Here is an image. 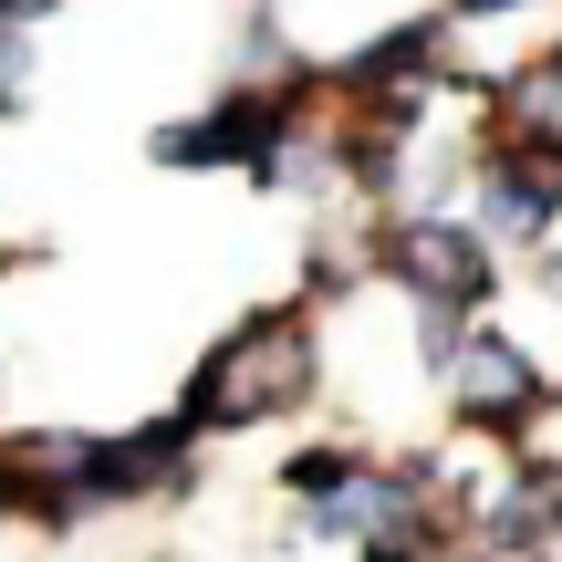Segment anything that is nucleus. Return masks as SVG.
Returning <instances> with one entry per match:
<instances>
[{"instance_id": "nucleus-1", "label": "nucleus", "mask_w": 562, "mask_h": 562, "mask_svg": "<svg viewBox=\"0 0 562 562\" xmlns=\"http://www.w3.org/2000/svg\"><path fill=\"white\" fill-rule=\"evenodd\" d=\"M302 396H313V323L302 313H261V323H240V334L199 364V385H188L178 417L229 438V427H261V417H281V406H302Z\"/></svg>"}, {"instance_id": "nucleus-2", "label": "nucleus", "mask_w": 562, "mask_h": 562, "mask_svg": "<svg viewBox=\"0 0 562 562\" xmlns=\"http://www.w3.org/2000/svg\"><path fill=\"white\" fill-rule=\"evenodd\" d=\"M302 125V94H271V83H240V94H220L199 125H167L157 136V167H250V178L271 188L281 146H292Z\"/></svg>"}, {"instance_id": "nucleus-3", "label": "nucleus", "mask_w": 562, "mask_h": 562, "mask_svg": "<svg viewBox=\"0 0 562 562\" xmlns=\"http://www.w3.org/2000/svg\"><path fill=\"white\" fill-rule=\"evenodd\" d=\"M375 261H385V281L396 292H417L427 313H469V302H490V240L469 220H396L375 240Z\"/></svg>"}, {"instance_id": "nucleus-4", "label": "nucleus", "mask_w": 562, "mask_h": 562, "mask_svg": "<svg viewBox=\"0 0 562 562\" xmlns=\"http://www.w3.org/2000/svg\"><path fill=\"white\" fill-rule=\"evenodd\" d=\"M438 375H448V396H459V417L490 427V438H521V417L542 406V364L510 334H459V323H448L438 334Z\"/></svg>"}, {"instance_id": "nucleus-5", "label": "nucleus", "mask_w": 562, "mask_h": 562, "mask_svg": "<svg viewBox=\"0 0 562 562\" xmlns=\"http://www.w3.org/2000/svg\"><path fill=\"white\" fill-rule=\"evenodd\" d=\"M480 209H490V229H510V240H552V220H562V146L552 136L501 146V157L480 167Z\"/></svg>"}, {"instance_id": "nucleus-6", "label": "nucleus", "mask_w": 562, "mask_h": 562, "mask_svg": "<svg viewBox=\"0 0 562 562\" xmlns=\"http://www.w3.org/2000/svg\"><path fill=\"white\" fill-rule=\"evenodd\" d=\"M427 63H438V21H396V32H375L355 63H344V94H438L427 83Z\"/></svg>"}, {"instance_id": "nucleus-7", "label": "nucleus", "mask_w": 562, "mask_h": 562, "mask_svg": "<svg viewBox=\"0 0 562 562\" xmlns=\"http://www.w3.org/2000/svg\"><path fill=\"white\" fill-rule=\"evenodd\" d=\"M490 542H501V552L562 542V469H531V480H510L501 501H490Z\"/></svg>"}, {"instance_id": "nucleus-8", "label": "nucleus", "mask_w": 562, "mask_h": 562, "mask_svg": "<svg viewBox=\"0 0 562 562\" xmlns=\"http://www.w3.org/2000/svg\"><path fill=\"white\" fill-rule=\"evenodd\" d=\"M21 83H32V42H21V32H0V115L21 104Z\"/></svg>"}, {"instance_id": "nucleus-9", "label": "nucleus", "mask_w": 562, "mask_h": 562, "mask_svg": "<svg viewBox=\"0 0 562 562\" xmlns=\"http://www.w3.org/2000/svg\"><path fill=\"white\" fill-rule=\"evenodd\" d=\"M42 11H53V0H0V32H32Z\"/></svg>"}, {"instance_id": "nucleus-10", "label": "nucleus", "mask_w": 562, "mask_h": 562, "mask_svg": "<svg viewBox=\"0 0 562 562\" xmlns=\"http://www.w3.org/2000/svg\"><path fill=\"white\" fill-rule=\"evenodd\" d=\"M448 11H469V21H501V11H531V0H448Z\"/></svg>"}, {"instance_id": "nucleus-11", "label": "nucleus", "mask_w": 562, "mask_h": 562, "mask_svg": "<svg viewBox=\"0 0 562 562\" xmlns=\"http://www.w3.org/2000/svg\"><path fill=\"white\" fill-rule=\"evenodd\" d=\"M542 292H552V302H562V250H552V261H542Z\"/></svg>"}]
</instances>
